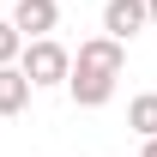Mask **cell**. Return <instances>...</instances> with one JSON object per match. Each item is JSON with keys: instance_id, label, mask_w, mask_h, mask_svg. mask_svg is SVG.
<instances>
[{"instance_id": "obj_1", "label": "cell", "mask_w": 157, "mask_h": 157, "mask_svg": "<svg viewBox=\"0 0 157 157\" xmlns=\"http://www.w3.org/2000/svg\"><path fill=\"white\" fill-rule=\"evenodd\" d=\"M121 67H127V42L121 36H85L73 55V78H67V97L78 103V109H103V103L115 97V78Z\"/></svg>"}, {"instance_id": "obj_6", "label": "cell", "mask_w": 157, "mask_h": 157, "mask_svg": "<svg viewBox=\"0 0 157 157\" xmlns=\"http://www.w3.org/2000/svg\"><path fill=\"white\" fill-rule=\"evenodd\" d=\"M127 127H133L139 139H151V133H157V91H139V97L127 103Z\"/></svg>"}, {"instance_id": "obj_7", "label": "cell", "mask_w": 157, "mask_h": 157, "mask_svg": "<svg viewBox=\"0 0 157 157\" xmlns=\"http://www.w3.org/2000/svg\"><path fill=\"white\" fill-rule=\"evenodd\" d=\"M18 55H24V30H18L12 18H0V67H12Z\"/></svg>"}, {"instance_id": "obj_3", "label": "cell", "mask_w": 157, "mask_h": 157, "mask_svg": "<svg viewBox=\"0 0 157 157\" xmlns=\"http://www.w3.org/2000/svg\"><path fill=\"white\" fill-rule=\"evenodd\" d=\"M145 24H151V6H145V0H103V30H109V36L133 42Z\"/></svg>"}, {"instance_id": "obj_8", "label": "cell", "mask_w": 157, "mask_h": 157, "mask_svg": "<svg viewBox=\"0 0 157 157\" xmlns=\"http://www.w3.org/2000/svg\"><path fill=\"white\" fill-rule=\"evenodd\" d=\"M139 157H157V133H151V139H145V145H139Z\"/></svg>"}, {"instance_id": "obj_5", "label": "cell", "mask_w": 157, "mask_h": 157, "mask_svg": "<svg viewBox=\"0 0 157 157\" xmlns=\"http://www.w3.org/2000/svg\"><path fill=\"white\" fill-rule=\"evenodd\" d=\"M30 91H36V85H30V73H24L18 60L0 67V115H24V109H30Z\"/></svg>"}, {"instance_id": "obj_9", "label": "cell", "mask_w": 157, "mask_h": 157, "mask_svg": "<svg viewBox=\"0 0 157 157\" xmlns=\"http://www.w3.org/2000/svg\"><path fill=\"white\" fill-rule=\"evenodd\" d=\"M145 6H151V24H157V0H145Z\"/></svg>"}, {"instance_id": "obj_2", "label": "cell", "mask_w": 157, "mask_h": 157, "mask_svg": "<svg viewBox=\"0 0 157 157\" xmlns=\"http://www.w3.org/2000/svg\"><path fill=\"white\" fill-rule=\"evenodd\" d=\"M18 67L30 73V85H36V91H55V85H67V78H73V55H67L55 36H30V42H24V55H18Z\"/></svg>"}, {"instance_id": "obj_4", "label": "cell", "mask_w": 157, "mask_h": 157, "mask_svg": "<svg viewBox=\"0 0 157 157\" xmlns=\"http://www.w3.org/2000/svg\"><path fill=\"white\" fill-rule=\"evenodd\" d=\"M12 24L24 30V42H30V36H55L60 0H18V6H12Z\"/></svg>"}]
</instances>
